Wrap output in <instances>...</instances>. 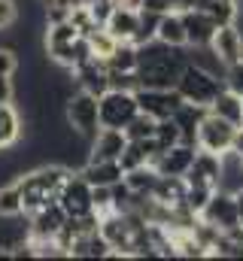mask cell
Returning <instances> with one entry per match:
<instances>
[{"mask_svg": "<svg viewBox=\"0 0 243 261\" xmlns=\"http://www.w3.org/2000/svg\"><path fill=\"white\" fill-rule=\"evenodd\" d=\"M185 64H188L185 49L167 46L161 40L137 46V79H140V88H174Z\"/></svg>", "mask_w": 243, "mask_h": 261, "instance_id": "obj_1", "label": "cell"}, {"mask_svg": "<svg viewBox=\"0 0 243 261\" xmlns=\"http://www.w3.org/2000/svg\"><path fill=\"white\" fill-rule=\"evenodd\" d=\"M174 88L182 94V100H188V103H201V107H210L213 97L225 88V79L188 61V64L182 67V73H180V79H177Z\"/></svg>", "mask_w": 243, "mask_h": 261, "instance_id": "obj_2", "label": "cell"}, {"mask_svg": "<svg viewBox=\"0 0 243 261\" xmlns=\"http://www.w3.org/2000/svg\"><path fill=\"white\" fill-rule=\"evenodd\" d=\"M64 119L73 134H79L82 140H94V134L101 130V116H98V97L91 91H82L76 88L73 94H67V103H64Z\"/></svg>", "mask_w": 243, "mask_h": 261, "instance_id": "obj_3", "label": "cell"}, {"mask_svg": "<svg viewBox=\"0 0 243 261\" xmlns=\"http://www.w3.org/2000/svg\"><path fill=\"white\" fill-rule=\"evenodd\" d=\"M140 113L137 107V94L134 91H121V88H107L98 97V116H101V128H125L134 116Z\"/></svg>", "mask_w": 243, "mask_h": 261, "instance_id": "obj_4", "label": "cell"}, {"mask_svg": "<svg viewBox=\"0 0 243 261\" xmlns=\"http://www.w3.org/2000/svg\"><path fill=\"white\" fill-rule=\"evenodd\" d=\"M237 130H240L237 125H231V122H225V119H219V116L207 113V116L201 119V125H198L195 146H198V149H204V152L222 155V152L234 149V143H237Z\"/></svg>", "mask_w": 243, "mask_h": 261, "instance_id": "obj_5", "label": "cell"}, {"mask_svg": "<svg viewBox=\"0 0 243 261\" xmlns=\"http://www.w3.org/2000/svg\"><path fill=\"white\" fill-rule=\"evenodd\" d=\"M134 94H137V107H140V113L152 116L155 122L171 119L182 103H185L177 88H137Z\"/></svg>", "mask_w": 243, "mask_h": 261, "instance_id": "obj_6", "label": "cell"}, {"mask_svg": "<svg viewBox=\"0 0 243 261\" xmlns=\"http://www.w3.org/2000/svg\"><path fill=\"white\" fill-rule=\"evenodd\" d=\"M58 203L67 216H88V213H94L91 186L82 179L79 170H70V176L64 179V186H61V192H58Z\"/></svg>", "mask_w": 243, "mask_h": 261, "instance_id": "obj_7", "label": "cell"}, {"mask_svg": "<svg viewBox=\"0 0 243 261\" xmlns=\"http://www.w3.org/2000/svg\"><path fill=\"white\" fill-rule=\"evenodd\" d=\"M198 219H204V222L213 225L216 231H231V228L243 225L240 213H237V203H234V195H228V192H222V189H216V192L210 195L207 206L201 210Z\"/></svg>", "mask_w": 243, "mask_h": 261, "instance_id": "obj_8", "label": "cell"}, {"mask_svg": "<svg viewBox=\"0 0 243 261\" xmlns=\"http://www.w3.org/2000/svg\"><path fill=\"white\" fill-rule=\"evenodd\" d=\"M64 222H67V213L61 210V203L49 200L46 206H40L28 216V237L31 240H55Z\"/></svg>", "mask_w": 243, "mask_h": 261, "instance_id": "obj_9", "label": "cell"}, {"mask_svg": "<svg viewBox=\"0 0 243 261\" xmlns=\"http://www.w3.org/2000/svg\"><path fill=\"white\" fill-rule=\"evenodd\" d=\"M210 49L225 67L243 61V31L237 24H219L210 40Z\"/></svg>", "mask_w": 243, "mask_h": 261, "instance_id": "obj_10", "label": "cell"}, {"mask_svg": "<svg viewBox=\"0 0 243 261\" xmlns=\"http://www.w3.org/2000/svg\"><path fill=\"white\" fill-rule=\"evenodd\" d=\"M195 152H198L195 143H177L171 149H161L158 158L152 161V167L158 173H164V176H185L191 161H195Z\"/></svg>", "mask_w": 243, "mask_h": 261, "instance_id": "obj_11", "label": "cell"}, {"mask_svg": "<svg viewBox=\"0 0 243 261\" xmlns=\"http://www.w3.org/2000/svg\"><path fill=\"white\" fill-rule=\"evenodd\" d=\"M182 24H185V46H210L216 34V21L210 18L207 9H180Z\"/></svg>", "mask_w": 243, "mask_h": 261, "instance_id": "obj_12", "label": "cell"}, {"mask_svg": "<svg viewBox=\"0 0 243 261\" xmlns=\"http://www.w3.org/2000/svg\"><path fill=\"white\" fill-rule=\"evenodd\" d=\"M185 182L198 186V189H216L219 186V155L198 149L195 161H191V167L185 173Z\"/></svg>", "mask_w": 243, "mask_h": 261, "instance_id": "obj_13", "label": "cell"}, {"mask_svg": "<svg viewBox=\"0 0 243 261\" xmlns=\"http://www.w3.org/2000/svg\"><path fill=\"white\" fill-rule=\"evenodd\" d=\"M128 146V137L119 128H101L91 140V149H88V158L91 161H119L121 149Z\"/></svg>", "mask_w": 243, "mask_h": 261, "instance_id": "obj_14", "label": "cell"}, {"mask_svg": "<svg viewBox=\"0 0 243 261\" xmlns=\"http://www.w3.org/2000/svg\"><path fill=\"white\" fill-rule=\"evenodd\" d=\"M73 79H76V88L82 91H91L94 97H101L107 88H110V79H107V64L104 58H88L85 64H79L73 70Z\"/></svg>", "mask_w": 243, "mask_h": 261, "instance_id": "obj_15", "label": "cell"}, {"mask_svg": "<svg viewBox=\"0 0 243 261\" xmlns=\"http://www.w3.org/2000/svg\"><path fill=\"white\" fill-rule=\"evenodd\" d=\"M104 28L119 40V43H134L137 31H140V9L131 6H113L110 18L104 21Z\"/></svg>", "mask_w": 243, "mask_h": 261, "instance_id": "obj_16", "label": "cell"}, {"mask_svg": "<svg viewBox=\"0 0 243 261\" xmlns=\"http://www.w3.org/2000/svg\"><path fill=\"white\" fill-rule=\"evenodd\" d=\"M216 189H222L228 195L243 189V152L228 149V152L219 155V186Z\"/></svg>", "mask_w": 243, "mask_h": 261, "instance_id": "obj_17", "label": "cell"}, {"mask_svg": "<svg viewBox=\"0 0 243 261\" xmlns=\"http://www.w3.org/2000/svg\"><path fill=\"white\" fill-rule=\"evenodd\" d=\"M79 173H82V179L88 186H116L125 176L119 161H91V158L79 167Z\"/></svg>", "mask_w": 243, "mask_h": 261, "instance_id": "obj_18", "label": "cell"}, {"mask_svg": "<svg viewBox=\"0 0 243 261\" xmlns=\"http://www.w3.org/2000/svg\"><path fill=\"white\" fill-rule=\"evenodd\" d=\"M155 40H161L167 46H177V49H185V24H182L180 9H171V12H161L158 15Z\"/></svg>", "mask_w": 243, "mask_h": 261, "instance_id": "obj_19", "label": "cell"}, {"mask_svg": "<svg viewBox=\"0 0 243 261\" xmlns=\"http://www.w3.org/2000/svg\"><path fill=\"white\" fill-rule=\"evenodd\" d=\"M110 252H113V246H110V240L101 234V228L91 231V234H82V237L70 246V258H110Z\"/></svg>", "mask_w": 243, "mask_h": 261, "instance_id": "obj_20", "label": "cell"}, {"mask_svg": "<svg viewBox=\"0 0 243 261\" xmlns=\"http://www.w3.org/2000/svg\"><path fill=\"white\" fill-rule=\"evenodd\" d=\"M76 37H82L76 28H73V21L70 18H64V21H55V24H46V40H43V46H46V55L49 58H55L58 52H64Z\"/></svg>", "mask_w": 243, "mask_h": 261, "instance_id": "obj_21", "label": "cell"}, {"mask_svg": "<svg viewBox=\"0 0 243 261\" xmlns=\"http://www.w3.org/2000/svg\"><path fill=\"white\" fill-rule=\"evenodd\" d=\"M210 113L213 116H219V119H225V122H231V125H237L240 128V113H243V97L237 91H231V88H222L216 97H213V103H210Z\"/></svg>", "mask_w": 243, "mask_h": 261, "instance_id": "obj_22", "label": "cell"}, {"mask_svg": "<svg viewBox=\"0 0 243 261\" xmlns=\"http://www.w3.org/2000/svg\"><path fill=\"white\" fill-rule=\"evenodd\" d=\"M21 116L12 103H0V152L12 149L21 140Z\"/></svg>", "mask_w": 243, "mask_h": 261, "instance_id": "obj_23", "label": "cell"}, {"mask_svg": "<svg viewBox=\"0 0 243 261\" xmlns=\"http://www.w3.org/2000/svg\"><path fill=\"white\" fill-rule=\"evenodd\" d=\"M210 113V107H201V103H182L180 110L174 113V122L180 125L182 130V143H195V134H198V125H201V119Z\"/></svg>", "mask_w": 243, "mask_h": 261, "instance_id": "obj_24", "label": "cell"}, {"mask_svg": "<svg viewBox=\"0 0 243 261\" xmlns=\"http://www.w3.org/2000/svg\"><path fill=\"white\" fill-rule=\"evenodd\" d=\"M121 182H125L137 197H146V195H152V189H155V182H158V170H155L152 164H143V167L125 170Z\"/></svg>", "mask_w": 243, "mask_h": 261, "instance_id": "obj_25", "label": "cell"}, {"mask_svg": "<svg viewBox=\"0 0 243 261\" xmlns=\"http://www.w3.org/2000/svg\"><path fill=\"white\" fill-rule=\"evenodd\" d=\"M185 176H164V173H158V182H155V189H152V197H158L161 203H180L182 197H185Z\"/></svg>", "mask_w": 243, "mask_h": 261, "instance_id": "obj_26", "label": "cell"}, {"mask_svg": "<svg viewBox=\"0 0 243 261\" xmlns=\"http://www.w3.org/2000/svg\"><path fill=\"white\" fill-rule=\"evenodd\" d=\"M25 216V206H21V189H18V179L0 186V219H18Z\"/></svg>", "mask_w": 243, "mask_h": 261, "instance_id": "obj_27", "label": "cell"}, {"mask_svg": "<svg viewBox=\"0 0 243 261\" xmlns=\"http://www.w3.org/2000/svg\"><path fill=\"white\" fill-rule=\"evenodd\" d=\"M107 70H125V73H134L137 70V46L134 43H116V49L104 58Z\"/></svg>", "mask_w": 243, "mask_h": 261, "instance_id": "obj_28", "label": "cell"}, {"mask_svg": "<svg viewBox=\"0 0 243 261\" xmlns=\"http://www.w3.org/2000/svg\"><path fill=\"white\" fill-rule=\"evenodd\" d=\"M207 12L216 24H237L240 18V0H210Z\"/></svg>", "mask_w": 243, "mask_h": 261, "instance_id": "obj_29", "label": "cell"}, {"mask_svg": "<svg viewBox=\"0 0 243 261\" xmlns=\"http://www.w3.org/2000/svg\"><path fill=\"white\" fill-rule=\"evenodd\" d=\"M155 125H158V122H155L152 116L137 113V116H134V119H131L121 130H125V137H128V140H152V137H155Z\"/></svg>", "mask_w": 243, "mask_h": 261, "instance_id": "obj_30", "label": "cell"}, {"mask_svg": "<svg viewBox=\"0 0 243 261\" xmlns=\"http://www.w3.org/2000/svg\"><path fill=\"white\" fill-rule=\"evenodd\" d=\"M152 140L158 143V149H171V146L182 143V130H180V125L174 122V116H171V119H161V122L155 125V137H152Z\"/></svg>", "mask_w": 243, "mask_h": 261, "instance_id": "obj_31", "label": "cell"}, {"mask_svg": "<svg viewBox=\"0 0 243 261\" xmlns=\"http://www.w3.org/2000/svg\"><path fill=\"white\" fill-rule=\"evenodd\" d=\"M18 21V3L15 0H0V34H9Z\"/></svg>", "mask_w": 243, "mask_h": 261, "instance_id": "obj_32", "label": "cell"}, {"mask_svg": "<svg viewBox=\"0 0 243 261\" xmlns=\"http://www.w3.org/2000/svg\"><path fill=\"white\" fill-rule=\"evenodd\" d=\"M18 73V58L12 46H0V76H15Z\"/></svg>", "mask_w": 243, "mask_h": 261, "instance_id": "obj_33", "label": "cell"}, {"mask_svg": "<svg viewBox=\"0 0 243 261\" xmlns=\"http://www.w3.org/2000/svg\"><path fill=\"white\" fill-rule=\"evenodd\" d=\"M225 88H231V91H237L243 97V61L237 64H231L225 70Z\"/></svg>", "mask_w": 243, "mask_h": 261, "instance_id": "obj_34", "label": "cell"}, {"mask_svg": "<svg viewBox=\"0 0 243 261\" xmlns=\"http://www.w3.org/2000/svg\"><path fill=\"white\" fill-rule=\"evenodd\" d=\"M15 100V85L12 76H0V103H12Z\"/></svg>", "mask_w": 243, "mask_h": 261, "instance_id": "obj_35", "label": "cell"}, {"mask_svg": "<svg viewBox=\"0 0 243 261\" xmlns=\"http://www.w3.org/2000/svg\"><path fill=\"white\" fill-rule=\"evenodd\" d=\"M207 3L210 0H180L177 9H207Z\"/></svg>", "mask_w": 243, "mask_h": 261, "instance_id": "obj_36", "label": "cell"}, {"mask_svg": "<svg viewBox=\"0 0 243 261\" xmlns=\"http://www.w3.org/2000/svg\"><path fill=\"white\" fill-rule=\"evenodd\" d=\"M234 203H237V213H240V222H243V189L234 192Z\"/></svg>", "mask_w": 243, "mask_h": 261, "instance_id": "obj_37", "label": "cell"}, {"mask_svg": "<svg viewBox=\"0 0 243 261\" xmlns=\"http://www.w3.org/2000/svg\"><path fill=\"white\" fill-rule=\"evenodd\" d=\"M55 3H58V6H67V9H70V6H76V3H88V0H55Z\"/></svg>", "mask_w": 243, "mask_h": 261, "instance_id": "obj_38", "label": "cell"}, {"mask_svg": "<svg viewBox=\"0 0 243 261\" xmlns=\"http://www.w3.org/2000/svg\"><path fill=\"white\" fill-rule=\"evenodd\" d=\"M234 149H237V152H243V128L237 130V143H234Z\"/></svg>", "mask_w": 243, "mask_h": 261, "instance_id": "obj_39", "label": "cell"}, {"mask_svg": "<svg viewBox=\"0 0 243 261\" xmlns=\"http://www.w3.org/2000/svg\"><path fill=\"white\" fill-rule=\"evenodd\" d=\"M37 3H40V6H52L55 0H37Z\"/></svg>", "mask_w": 243, "mask_h": 261, "instance_id": "obj_40", "label": "cell"}, {"mask_svg": "<svg viewBox=\"0 0 243 261\" xmlns=\"http://www.w3.org/2000/svg\"><path fill=\"white\" fill-rule=\"evenodd\" d=\"M240 128H243V113H240Z\"/></svg>", "mask_w": 243, "mask_h": 261, "instance_id": "obj_41", "label": "cell"}]
</instances>
